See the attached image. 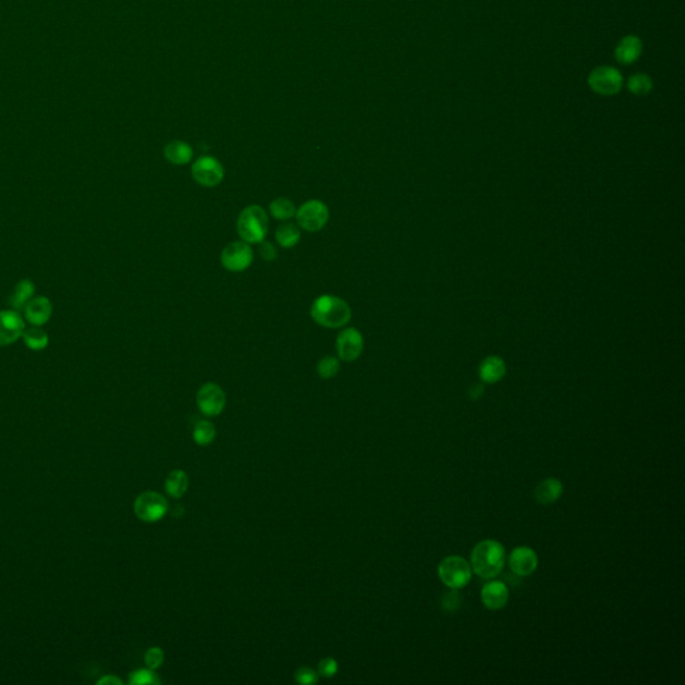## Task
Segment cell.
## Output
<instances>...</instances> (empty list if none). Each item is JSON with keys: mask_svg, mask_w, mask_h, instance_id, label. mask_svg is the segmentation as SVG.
<instances>
[{"mask_svg": "<svg viewBox=\"0 0 685 685\" xmlns=\"http://www.w3.org/2000/svg\"><path fill=\"white\" fill-rule=\"evenodd\" d=\"M351 316L353 311L348 303L331 294L317 297L311 307V317L314 323L330 330L346 327L350 323Z\"/></svg>", "mask_w": 685, "mask_h": 685, "instance_id": "obj_2", "label": "cell"}, {"mask_svg": "<svg viewBox=\"0 0 685 685\" xmlns=\"http://www.w3.org/2000/svg\"><path fill=\"white\" fill-rule=\"evenodd\" d=\"M129 683L132 685H148L159 684L157 675L153 672V669H138L130 673Z\"/></svg>", "mask_w": 685, "mask_h": 685, "instance_id": "obj_28", "label": "cell"}, {"mask_svg": "<svg viewBox=\"0 0 685 685\" xmlns=\"http://www.w3.org/2000/svg\"><path fill=\"white\" fill-rule=\"evenodd\" d=\"M509 565L517 576L528 577L538 568V555L528 546H519L510 553Z\"/></svg>", "mask_w": 685, "mask_h": 685, "instance_id": "obj_13", "label": "cell"}, {"mask_svg": "<svg viewBox=\"0 0 685 685\" xmlns=\"http://www.w3.org/2000/svg\"><path fill=\"white\" fill-rule=\"evenodd\" d=\"M253 261V251L245 241H235L228 244L221 253V264L231 272H242L251 267Z\"/></svg>", "mask_w": 685, "mask_h": 685, "instance_id": "obj_8", "label": "cell"}, {"mask_svg": "<svg viewBox=\"0 0 685 685\" xmlns=\"http://www.w3.org/2000/svg\"><path fill=\"white\" fill-rule=\"evenodd\" d=\"M294 215L297 220V225L303 231L314 233L321 231L327 225L330 220V209L320 199H310L296 211Z\"/></svg>", "mask_w": 685, "mask_h": 685, "instance_id": "obj_5", "label": "cell"}, {"mask_svg": "<svg viewBox=\"0 0 685 685\" xmlns=\"http://www.w3.org/2000/svg\"><path fill=\"white\" fill-rule=\"evenodd\" d=\"M643 42L636 35H627L620 40L614 48V58L624 66L634 63L641 57Z\"/></svg>", "mask_w": 685, "mask_h": 685, "instance_id": "obj_16", "label": "cell"}, {"mask_svg": "<svg viewBox=\"0 0 685 685\" xmlns=\"http://www.w3.org/2000/svg\"><path fill=\"white\" fill-rule=\"evenodd\" d=\"M99 685H122V680L118 679L114 675H109L102 677L98 682Z\"/></svg>", "mask_w": 685, "mask_h": 685, "instance_id": "obj_33", "label": "cell"}, {"mask_svg": "<svg viewBox=\"0 0 685 685\" xmlns=\"http://www.w3.org/2000/svg\"><path fill=\"white\" fill-rule=\"evenodd\" d=\"M337 669H339L337 661H336V660H333L332 657H327V659H323V660L319 663L317 673H319V676H321V677L331 679V677H333V676L337 673Z\"/></svg>", "mask_w": 685, "mask_h": 685, "instance_id": "obj_31", "label": "cell"}, {"mask_svg": "<svg viewBox=\"0 0 685 685\" xmlns=\"http://www.w3.org/2000/svg\"><path fill=\"white\" fill-rule=\"evenodd\" d=\"M23 311H24L26 319L33 326H39L40 327V326L46 324L51 319L53 304H51V301L47 297L38 296V297H33L26 304V307L23 308Z\"/></svg>", "mask_w": 685, "mask_h": 685, "instance_id": "obj_15", "label": "cell"}, {"mask_svg": "<svg viewBox=\"0 0 685 685\" xmlns=\"http://www.w3.org/2000/svg\"><path fill=\"white\" fill-rule=\"evenodd\" d=\"M189 488V478L184 470H173L165 481V490L173 498H181Z\"/></svg>", "mask_w": 685, "mask_h": 685, "instance_id": "obj_20", "label": "cell"}, {"mask_svg": "<svg viewBox=\"0 0 685 685\" xmlns=\"http://www.w3.org/2000/svg\"><path fill=\"white\" fill-rule=\"evenodd\" d=\"M628 90L637 97H643L653 90V80L648 74L637 73L628 80Z\"/></svg>", "mask_w": 685, "mask_h": 685, "instance_id": "obj_25", "label": "cell"}, {"mask_svg": "<svg viewBox=\"0 0 685 685\" xmlns=\"http://www.w3.org/2000/svg\"><path fill=\"white\" fill-rule=\"evenodd\" d=\"M505 560L506 553L504 545L495 540H485L472 549L470 567L478 577L492 580L502 571Z\"/></svg>", "mask_w": 685, "mask_h": 685, "instance_id": "obj_1", "label": "cell"}, {"mask_svg": "<svg viewBox=\"0 0 685 685\" xmlns=\"http://www.w3.org/2000/svg\"><path fill=\"white\" fill-rule=\"evenodd\" d=\"M215 438V425L209 420H199L193 431V439L199 446L211 445Z\"/></svg>", "mask_w": 685, "mask_h": 685, "instance_id": "obj_26", "label": "cell"}, {"mask_svg": "<svg viewBox=\"0 0 685 685\" xmlns=\"http://www.w3.org/2000/svg\"><path fill=\"white\" fill-rule=\"evenodd\" d=\"M168 511V501L157 491H143L134 502V513L143 522H157Z\"/></svg>", "mask_w": 685, "mask_h": 685, "instance_id": "obj_6", "label": "cell"}, {"mask_svg": "<svg viewBox=\"0 0 685 685\" xmlns=\"http://www.w3.org/2000/svg\"><path fill=\"white\" fill-rule=\"evenodd\" d=\"M222 163L212 156H204L197 159L192 166V176L198 185L204 188H215L224 179Z\"/></svg>", "mask_w": 685, "mask_h": 685, "instance_id": "obj_9", "label": "cell"}, {"mask_svg": "<svg viewBox=\"0 0 685 685\" xmlns=\"http://www.w3.org/2000/svg\"><path fill=\"white\" fill-rule=\"evenodd\" d=\"M274 237H276V241L280 247L288 249V248H294V245L299 244V241L301 238V232H300L297 225L288 222V224L280 225L277 228Z\"/></svg>", "mask_w": 685, "mask_h": 685, "instance_id": "obj_22", "label": "cell"}, {"mask_svg": "<svg viewBox=\"0 0 685 685\" xmlns=\"http://www.w3.org/2000/svg\"><path fill=\"white\" fill-rule=\"evenodd\" d=\"M482 393H483V387L479 384H475L470 389V398L472 399H478L479 396H482Z\"/></svg>", "mask_w": 685, "mask_h": 685, "instance_id": "obj_34", "label": "cell"}, {"mask_svg": "<svg viewBox=\"0 0 685 685\" xmlns=\"http://www.w3.org/2000/svg\"><path fill=\"white\" fill-rule=\"evenodd\" d=\"M587 83L594 93L609 97L621 91L624 79L617 69L610 66H600L590 73Z\"/></svg>", "mask_w": 685, "mask_h": 685, "instance_id": "obj_7", "label": "cell"}, {"mask_svg": "<svg viewBox=\"0 0 685 685\" xmlns=\"http://www.w3.org/2000/svg\"><path fill=\"white\" fill-rule=\"evenodd\" d=\"M163 660H165V653L158 646L150 648L146 652V655H145V663H146V666H148V668L153 669V670L158 669L159 666H162L163 664Z\"/></svg>", "mask_w": 685, "mask_h": 685, "instance_id": "obj_30", "label": "cell"}, {"mask_svg": "<svg viewBox=\"0 0 685 685\" xmlns=\"http://www.w3.org/2000/svg\"><path fill=\"white\" fill-rule=\"evenodd\" d=\"M260 255L267 260V261H274L277 258V249L274 248V244L269 241H261L260 242Z\"/></svg>", "mask_w": 685, "mask_h": 685, "instance_id": "obj_32", "label": "cell"}, {"mask_svg": "<svg viewBox=\"0 0 685 685\" xmlns=\"http://www.w3.org/2000/svg\"><path fill=\"white\" fill-rule=\"evenodd\" d=\"M441 581L452 590L463 589L471 581L470 564L459 555H449L438 567Z\"/></svg>", "mask_w": 685, "mask_h": 685, "instance_id": "obj_4", "label": "cell"}, {"mask_svg": "<svg viewBox=\"0 0 685 685\" xmlns=\"http://www.w3.org/2000/svg\"><path fill=\"white\" fill-rule=\"evenodd\" d=\"M165 158L173 165H186L193 158V149L184 141H172L165 146Z\"/></svg>", "mask_w": 685, "mask_h": 685, "instance_id": "obj_18", "label": "cell"}, {"mask_svg": "<svg viewBox=\"0 0 685 685\" xmlns=\"http://www.w3.org/2000/svg\"><path fill=\"white\" fill-rule=\"evenodd\" d=\"M21 339L24 344L33 351H43L48 346V335L39 328V326L24 330Z\"/></svg>", "mask_w": 685, "mask_h": 685, "instance_id": "obj_23", "label": "cell"}, {"mask_svg": "<svg viewBox=\"0 0 685 685\" xmlns=\"http://www.w3.org/2000/svg\"><path fill=\"white\" fill-rule=\"evenodd\" d=\"M26 330L24 320L17 311H0V347L15 343Z\"/></svg>", "mask_w": 685, "mask_h": 685, "instance_id": "obj_12", "label": "cell"}, {"mask_svg": "<svg viewBox=\"0 0 685 685\" xmlns=\"http://www.w3.org/2000/svg\"><path fill=\"white\" fill-rule=\"evenodd\" d=\"M269 220L267 212L258 205H249L238 215L237 232L242 241L260 244L268 233Z\"/></svg>", "mask_w": 685, "mask_h": 685, "instance_id": "obj_3", "label": "cell"}, {"mask_svg": "<svg viewBox=\"0 0 685 685\" xmlns=\"http://www.w3.org/2000/svg\"><path fill=\"white\" fill-rule=\"evenodd\" d=\"M226 395L215 383H205L197 392L198 410L205 416H217L224 411Z\"/></svg>", "mask_w": 685, "mask_h": 685, "instance_id": "obj_10", "label": "cell"}, {"mask_svg": "<svg viewBox=\"0 0 685 685\" xmlns=\"http://www.w3.org/2000/svg\"><path fill=\"white\" fill-rule=\"evenodd\" d=\"M34 294H35L34 283L31 280H21L17 284L10 301L12 304V307L17 311H19L26 307V304L33 299Z\"/></svg>", "mask_w": 685, "mask_h": 685, "instance_id": "obj_21", "label": "cell"}, {"mask_svg": "<svg viewBox=\"0 0 685 685\" xmlns=\"http://www.w3.org/2000/svg\"><path fill=\"white\" fill-rule=\"evenodd\" d=\"M505 373L506 364L498 356L488 357L479 368V376L485 383H497L505 376Z\"/></svg>", "mask_w": 685, "mask_h": 685, "instance_id": "obj_19", "label": "cell"}, {"mask_svg": "<svg viewBox=\"0 0 685 685\" xmlns=\"http://www.w3.org/2000/svg\"><path fill=\"white\" fill-rule=\"evenodd\" d=\"M294 679L299 684L312 685L319 682V673L310 666H301L296 670Z\"/></svg>", "mask_w": 685, "mask_h": 685, "instance_id": "obj_29", "label": "cell"}, {"mask_svg": "<svg viewBox=\"0 0 685 685\" xmlns=\"http://www.w3.org/2000/svg\"><path fill=\"white\" fill-rule=\"evenodd\" d=\"M296 211H297L296 205L290 198H285V197L276 198L269 205L271 215H274V218L278 221L291 220L296 215Z\"/></svg>", "mask_w": 685, "mask_h": 685, "instance_id": "obj_24", "label": "cell"}, {"mask_svg": "<svg viewBox=\"0 0 685 685\" xmlns=\"http://www.w3.org/2000/svg\"><path fill=\"white\" fill-rule=\"evenodd\" d=\"M363 335L353 327L343 330L336 339L337 356L343 362H355L363 353Z\"/></svg>", "mask_w": 685, "mask_h": 685, "instance_id": "obj_11", "label": "cell"}, {"mask_svg": "<svg viewBox=\"0 0 685 685\" xmlns=\"http://www.w3.org/2000/svg\"><path fill=\"white\" fill-rule=\"evenodd\" d=\"M564 492V488L560 479L557 478H548L544 479L535 490H534V497L535 501L540 505H553L555 501L561 498Z\"/></svg>", "mask_w": 685, "mask_h": 685, "instance_id": "obj_17", "label": "cell"}, {"mask_svg": "<svg viewBox=\"0 0 685 685\" xmlns=\"http://www.w3.org/2000/svg\"><path fill=\"white\" fill-rule=\"evenodd\" d=\"M316 370L321 379H332L340 371V362L335 356H324L319 360Z\"/></svg>", "mask_w": 685, "mask_h": 685, "instance_id": "obj_27", "label": "cell"}, {"mask_svg": "<svg viewBox=\"0 0 685 685\" xmlns=\"http://www.w3.org/2000/svg\"><path fill=\"white\" fill-rule=\"evenodd\" d=\"M481 600L490 610H501L509 603V589L502 581H490L482 587Z\"/></svg>", "mask_w": 685, "mask_h": 685, "instance_id": "obj_14", "label": "cell"}]
</instances>
